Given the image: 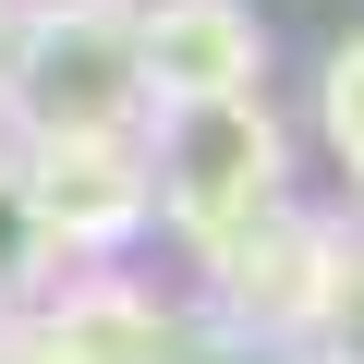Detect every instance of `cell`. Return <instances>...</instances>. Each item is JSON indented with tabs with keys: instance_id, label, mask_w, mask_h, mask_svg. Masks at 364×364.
<instances>
[{
	"instance_id": "obj_1",
	"label": "cell",
	"mask_w": 364,
	"mask_h": 364,
	"mask_svg": "<svg viewBox=\"0 0 364 364\" xmlns=\"http://www.w3.org/2000/svg\"><path fill=\"white\" fill-rule=\"evenodd\" d=\"M0 122H13L25 146L134 134V122H146L134 37H122L109 13H73V25H13V37H0Z\"/></svg>"
},
{
	"instance_id": "obj_2",
	"label": "cell",
	"mask_w": 364,
	"mask_h": 364,
	"mask_svg": "<svg viewBox=\"0 0 364 364\" xmlns=\"http://www.w3.org/2000/svg\"><path fill=\"white\" fill-rule=\"evenodd\" d=\"M146 182H158V219L207 255L231 219H255V207L279 195V122H267V97H195V109H158Z\"/></svg>"
},
{
	"instance_id": "obj_3",
	"label": "cell",
	"mask_w": 364,
	"mask_h": 364,
	"mask_svg": "<svg viewBox=\"0 0 364 364\" xmlns=\"http://www.w3.org/2000/svg\"><path fill=\"white\" fill-rule=\"evenodd\" d=\"M340 267H352V243H340L328 219H304L291 195H267L255 219H231V231L207 243V291H219L231 340H267V352H291V340L328 316Z\"/></svg>"
},
{
	"instance_id": "obj_4",
	"label": "cell",
	"mask_w": 364,
	"mask_h": 364,
	"mask_svg": "<svg viewBox=\"0 0 364 364\" xmlns=\"http://www.w3.org/2000/svg\"><path fill=\"white\" fill-rule=\"evenodd\" d=\"M25 207L49 231V255H122L158 219V182H146V134H73V146H25Z\"/></svg>"
},
{
	"instance_id": "obj_5",
	"label": "cell",
	"mask_w": 364,
	"mask_h": 364,
	"mask_svg": "<svg viewBox=\"0 0 364 364\" xmlns=\"http://www.w3.org/2000/svg\"><path fill=\"white\" fill-rule=\"evenodd\" d=\"M134 73H146V109H195V97H267V25L243 0H195L134 37Z\"/></svg>"
},
{
	"instance_id": "obj_6",
	"label": "cell",
	"mask_w": 364,
	"mask_h": 364,
	"mask_svg": "<svg viewBox=\"0 0 364 364\" xmlns=\"http://www.w3.org/2000/svg\"><path fill=\"white\" fill-rule=\"evenodd\" d=\"M49 231H37V207H25V170L13 158H0V316H25L37 291H49Z\"/></svg>"
},
{
	"instance_id": "obj_7",
	"label": "cell",
	"mask_w": 364,
	"mask_h": 364,
	"mask_svg": "<svg viewBox=\"0 0 364 364\" xmlns=\"http://www.w3.org/2000/svg\"><path fill=\"white\" fill-rule=\"evenodd\" d=\"M316 134H328V158L352 170V195H364V37L328 49V73H316Z\"/></svg>"
},
{
	"instance_id": "obj_8",
	"label": "cell",
	"mask_w": 364,
	"mask_h": 364,
	"mask_svg": "<svg viewBox=\"0 0 364 364\" xmlns=\"http://www.w3.org/2000/svg\"><path fill=\"white\" fill-rule=\"evenodd\" d=\"M279 364H364V243H352V267H340V291H328V316L279 352Z\"/></svg>"
},
{
	"instance_id": "obj_9",
	"label": "cell",
	"mask_w": 364,
	"mask_h": 364,
	"mask_svg": "<svg viewBox=\"0 0 364 364\" xmlns=\"http://www.w3.org/2000/svg\"><path fill=\"white\" fill-rule=\"evenodd\" d=\"M73 13H97V0H0V37L13 25H73Z\"/></svg>"
},
{
	"instance_id": "obj_10",
	"label": "cell",
	"mask_w": 364,
	"mask_h": 364,
	"mask_svg": "<svg viewBox=\"0 0 364 364\" xmlns=\"http://www.w3.org/2000/svg\"><path fill=\"white\" fill-rule=\"evenodd\" d=\"M97 13H109L122 37H146V25H170V13H195V0H97Z\"/></svg>"
}]
</instances>
